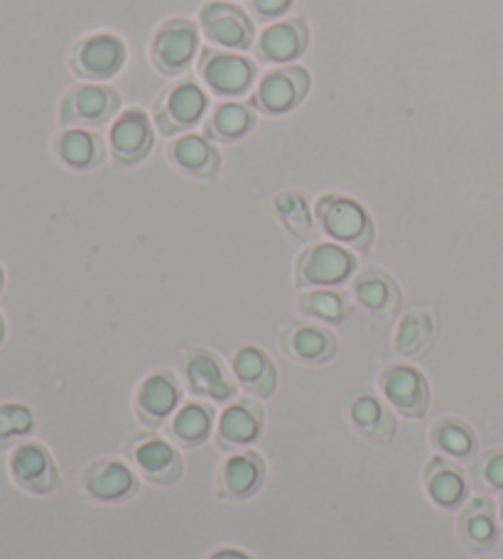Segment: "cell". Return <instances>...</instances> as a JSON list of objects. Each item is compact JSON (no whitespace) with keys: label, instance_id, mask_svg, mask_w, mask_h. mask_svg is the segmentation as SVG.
Masks as SVG:
<instances>
[{"label":"cell","instance_id":"6da1fadb","mask_svg":"<svg viewBox=\"0 0 503 559\" xmlns=\"http://www.w3.org/2000/svg\"><path fill=\"white\" fill-rule=\"evenodd\" d=\"M315 216L319 229L332 241L356 248L366 253L373 241V224L366 209L344 194H324L315 204Z\"/></svg>","mask_w":503,"mask_h":559},{"label":"cell","instance_id":"7a4b0ae2","mask_svg":"<svg viewBox=\"0 0 503 559\" xmlns=\"http://www.w3.org/2000/svg\"><path fill=\"white\" fill-rule=\"evenodd\" d=\"M128 459L138 469L140 479L150 481L153 486H172L185 474V461L177 452L175 444L155 434H138L126 447Z\"/></svg>","mask_w":503,"mask_h":559},{"label":"cell","instance_id":"3957f363","mask_svg":"<svg viewBox=\"0 0 503 559\" xmlns=\"http://www.w3.org/2000/svg\"><path fill=\"white\" fill-rule=\"evenodd\" d=\"M378 388L386 395L391 407H396L408 420H423L430 410V383L418 368L405 366V363H393L383 368L378 376Z\"/></svg>","mask_w":503,"mask_h":559},{"label":"cell","instance_id":"277c9868","mask_svg":"<svg viewBox=\"0 0 503 559\" xmlns=\"http://www.w3.org/2000/svg\"><path fill=\"white\" fill-rule=\"evenodd\" d=\"M356 260L337 243H315L297 258L295 280L300 287H332L351 278Z\"/></svg>","mask_w":503,"mask_h":559},{"label":"cell","instance_id":"5b68a950","mask_svg":"<svg viewBox=\"0 0 503 559\" xmlns=\"http://www.w3.org/2000/svg\"><path fill=\"white\" fill-rule=\"evenodd\" d=\"M140 488L138 474L118 459H96L81 474V493L96 503H126Z\"/></svg>","mask_w":503,"mask_h":559},{"label":"cell","instance_id":"8992f818","mask_svg":"<svg viewBox=\"0 0 503 559\" xmlns=\"http://www.w3.org/2000/svg\"><path fill=\"white\" fill-rule=\"evenodd\" d=\"M10 476L32 496H47L62 486L50 449L40 442H23L10 454Z\"/></svg>","mask_w":503,"mask_h":559},{"label":"cell","instance_id":"52a82bcc","mask_svg":"<svg viewBox=\"0 0 503 559\" xmlns=\"http://www.w3.org/2000/svg\"><path fill=\"white\" fill-rule=\"evenodd\" d=\"M207 108V96L192 79L170 86L155 106V126L162 135H182L197 126Z\"/></svg>","mask_w":503,"mask_h":559},{"label":"cell","instance_id":"ba28073f","mask_svg":"<svg viewBox=\"0 0 503 559\" xmlns=\"http://www.w3.org/2000/svg\"><path fill=\"white\" fill-rule=\"evenodd\" d=\"M185 383L189 393L197 395L199 400H209V403H229L236 395L234 376L226 371L219 356L212 351L197 349L185 358Z\"/></svg>","mask_w":503,"mask_h":559},{"label":"cell","instance_id":"9c48e42d","mask_svg":"<svg viewBox=\"0 0 503 559\" xmlns=\"http://www.w3.org/2000/svg\"><path fill=\"white\" fill-rule=\"evenodd\" d=\"M199 35L194 23H189L185 18L167 20L165 25L155 32L153 47V64L167 77H177L192 64L194 52H197Z\"/></svg>","mask_w":503,"mask_h":559},{"label":"cell","instance_id":"30bf717a","mask_svg":"<svg viewBox=\"0 0 503 559\" xmlns=\"http://www.w3.org/2000/svg\"><path fill=\"white\" fill-rule=\"evenodd\" d=\"M182 403V390L170 371H155L135 390V415L145 427H162L170 422Z\"/></svg>","mask_w":503,"mask_h":559},{"label":"cell","instance_id":"8fae6325","mask_svg":"<svg viewBox=\"0 0 503 559\" xmlns=\"http://www.w3.org/2000/svg\"><path fill=\"white\" fill-rule=\"evenodd\" d=\"M265 483V461L258 452L231 454L216 471V493L221 501H248Z\"/></svg>","mask_w":503,"mask_h":559},{"label":"cell","instance_id":"7c38bea8","mask_svg":"<svg viewBox=\"0 0 503 559\" xmlns=\"http://www.w3.org/2000/svg\"><path fill=\"white\" fill-rule=\"evenodd\" d=\"M263 427V407L256 400H236L221 412L216 422V447L221 452H239V449L251 447L263 434Z\"/></svg>","mask_w":503,"mask_h":559},{"label":"cell","instance_id":"4fadbf2b","mask_svg":"<svg viewBox=\"0 0 503 559\" xmlns=\"http://www.w3.org/2000/svg\"><path fill=\"white\" fill-rule=\"evenodd\" d=\"M310 91V77L302 67H285L278 72H270L261 81L258 91L253 94V106L263 113H288L297 106Z\"/></svg>","mask_w":503,"mask_h":559},{"label":"cell","instance_id":"5bb4252c","mask_svg":"<svg viewBox=\"0 0 503 559\" xmlns=\"http://www.w3.org/2000/svg\"><path fill=\"white\" fill-rule=\"evenodd\" d=\"M121 106V96L111 86H77L62 101V123L67 126H99Z\"/></svg>","mask_w":503,"mask_h":559},{"label":"cell","instance_id":"9a60e30c","mask_svg":"<svg viewBox=\"0 0 503 559\" xmlns=\"http://www.w3.org/2000/svg\"><path fill=\"white\" fill-rule=\"evenodd\" d=\"M199 74L219 96H241L251 89L256 67L248 59L207 50L199 59Z\"/></svg>","mask_w":503,"mask_h":559},{"label":"cell","instance_id":"2e32d148","mask_svg":"<svg viewBox=\"0 0 503 559\" xmlns=\"http://www.w3.org/2000/svg\"><path fill=\"white\" fill-rule=\"evenodd\" d=\"M126 62V47L113 35H94L74 47L72 69L84 79H108L121 72Z\"/></svg>","mask_w":503,"mask_h":559},{"label":"cell","instance_id":"e0dca14e","mask_svg":"<svg viewBox=\"0 0 503 559\" xmlns=\"http://www.w3.org/2000/svg\"><path fill=\"white\" fill-rule=\"evenodd\" d=\"M199 20L209 40L216 45L231 50H248L253 45V23L239 5L209 3L202 8Z\"/></svg>","mask_w":503,"mask_h":559},{"label":"cell","instance_id":"ac0fdd59","mask_svg":"<svg viewBox=\"0 0 503 559\" xmlns=\"http://www.w3.org/2000/svg\"><path fill=\"white\" fill-rule=\"evenodd\" d=\"M153 148V128L143 111H126L111 128V150L116 165L128 167L143 160Z\"/></svg>","mask_w":503,"mask_h":559},{"label":"cell","instance_id":"d6986e66","mask_svg":"<svg viewBox=\"0 0 503 559\" xmlns=\"http://www.w3.org/2000/svg\"><path fill=\"white\" fill-rule=\"evenodd\" d=\"M354 300L359 302L366 312L376 314L381 319H393L400 309V290L396 280L378 268H369L354 280Z\"/></svg>","mask_w":503,"mask_h":559},{"label":"cell","instance_id":"ffe728a7","mask_svg":"<svg viewBox=\"0 0 503 559\" xmlns=\"http://www.w3.org/2000/svg\"><path fill=\"white\" fill-rule=\"evenodd\" d=\"M234 376L253 398H270L278 388V371L270 356L258 346H241L234 354Z\"/></svg>","mask_w":503,"mask_h":559},{"label":"cell","instance_id":"44dd1931","mask_svg":"<svg viewBox=\"0 0 503 559\" xmlns=\"http://www.w3.org/2000/svg\"><path fill=\"white\" fill-rule=\"evenodd\" d=\"M283 351L300 363H327L337 354V336L322 327L295 324L283 331Z\"/></svg>","mask_w":503,"mask_h":559},{"label":"cell","instance_id":"7402d4cb","mask_svg":"<svg viewBox=\"0 0 503 559\" xmlns=\"http://www.w3.org/2000/svg\"><path fill=\"white\" fill-rule=\"evenodd\" d=\"M167 153H170L172 165L189 177L207 179V182H214L219 177L221 157L202 135H182L170 145Z\"/></svg>","mask_w":503,"mask_h":559},{"label":"cell","instance_id":"603a6c76","mask_svg":"<svg viewBox=\"0 0 503 559\" xmlns=\"http://www.w3.org/2000/svg\"><path fill=\"white\" fill-rule=\"evenodd\" d=\"M349 417L354 430L369 442L386 444L396 434V417L373 393H356L351 398Z\"/></svg>","mask_w":503,"mask_h":559},{"label":"cell","instance_id":"cb8c5ba5","mask_svg":"<svg viewBox=\"0 0 503 559\" xmlns=\"http://www.w3.org/2000/svg\"><path fill=\"white\" fill-rule=\"evenodd\" d=\"M310 30L302 18H290L283 23H275L263 32L258 42V54L265 62H290L307 50Z\"/></svg>","mask_w":503,"mask_h":559},{"label":"cell","instance_id":"d4e9b609","mask_svg":"<svg viewBox=\"0 0 503 559\" xmlns=\"http://www.w3.org/2000/svg\"><path fill=\"white\" fill-rule=\"evenodd\" d=\"M175 444L185 449L202 447L214 434V407L207 403H185L177 407L167 427Z\"/></svg>","mask_w":503,"mask_h":559},{"label":"cell","instance_id":"484cf974","mask_svg":"<svg viewBox=\"0 0 503 559\" xmlns=\"http://www.w3.org/2000/svg\"><path fill=\"white\" fill-rule=\"evenodd\" d=\"M425 488L432 503L445 510L459 508L467 501V481H464V474L442 457H435L427 464Z\"/></svg>","mask_w":503,"mask_h":559},{"label":"cell","instance_id":"4316f807","mask_svg":"<svg viewBox=\"0 0 503 559\" xmlns=\"http://www.w3.org/2000/svg\"><path fill=\"white\" fill-rule=\"evenodd\" d=\"M437 331H440V324H437V317L427 309H415V312L405 314L400 319L398 331H396V351L400 356H423L437 339Z\"/></svg>","mask_w":503,"mask_h":559},{"label":"cell","instance_id":"83f0119b","mask_svg":"<svg viewBox=\"0 0 503 559\" xmlns=\"http://www.w3.org/2000/svg\"><path fill=\"white\" fill-rule=\"evenodd\" d=\"M459 535H462L464 545L474 552L489 550L496 542V523L491 503L484 498L469 503L459 515Z\"/></svg>","mask_w":503,"mask_h":559},{"label":"cell","instance_id":"f1b7e54d","mask_svg":"<svg viewBox=\"0 0 503 559\" xmlns=\"http://www.w3.org/2000/svg\"><path fill=\"white\" fill-rule=\"evenodd\" d=\"M57 157L72 170H91L104 160V143L86 130H67L54 143Z\"/></svg>","mask_w":503,"mask_h":559},{"label":"cell","instance_id":"f546056e","mask_svg":"<svg viewBox=\"0 0 503 559\" xmlns=\"http://www.w3.org/2000/svg\"><path fill=\"white\" fill-rule=\"evenodd\" d=\"M430 442L435 444L437 452L454 461H467L477 452V434L454 417H445V420H437L432 425Z\"/></svg>","mask_w":503,"mask_h":559},{"label":"cell","instance_id":"4dcf8cb0","mask_svg":"<svg viewBox=\"0 0 503 559\" xmlns=\"http://www.w3.org/2000/svg\"><path fill=\"white\" fill-rule=\"evenodd\" d=\"M297 309H300V314H305V317L329 324L344 322L351 314L346 297L339 295V292L324 290V287H312L310 292H302L300 300H297Z\"/></svg>","mask_w":503,"mask_h":559},{"label":"cell","instance_id":"1f68e13d","mask_svg":"<svg viewBox=\"0 0 503 559\" xmlns=\"http://www.w3.org/2000/svg\"><path fill=\"white\" fill-rule=\"evenodd\" d=\"M256 123V116L248 111L241 103H224L214 111V116L209 118L204 133L212 140H239Z\"/></svg>","mask_w":503,"mask_h":559},{"label":"cell","instance_id":"d6a6232c","mask_svg":"<svg viewBox=\"0 0 503 559\" xmlns=\"http://www.w3.org/2000/svg\"><path fill=\"white\" fill-rule=\"evenodd\" d=\"M275 211H278L280 221L292 236L300 241H312L317 238V226L312 221V211L307 206L305 197L297 192H283L275 197Z\"/></svg>","mask_w":503,"mask_h":559},{"label":"cell","instance_id":"836d02e7","mask_svg":"<svg viewBox=\"0 0 503 559\" xmlns=\"http://www.w3.org/2000/svg\"><path fill=\"white\" fill-rule=\"evenodd\" d=\"M35 432V415L23 403L0 405V452Z\"/></svg>","mask_w":503,"mask_h":559},{"label":"cell","instance_id":"e575fe53","mask_svg":"<svg viewBox=\"0 0 503 559\" xmlns=\"http://www.w3.org/2000/svg\"><path fill=\"white\" fill-rule=\"evenodd\" d=\"M472 479L479 491H503V452L484 454L474 464Z\"/></svg>","mask_w":503,"mask_h":559},{"label":"cell","instance_id":"d590c367","mask_svg":"<svg viewBox=\"0 0 503 559\" xmlns=\"http://www.w3.org/2000/svg\"><path fill=\"white\" fill-rule=\"evenodd\" d=\"M290 3L292 0H251L253 13H256L258 18H275V15L285 13Z\"/></svg>","mask_w":503,"mask_h":559},{"label":"cell","instance_id":"8d00e7d4","mask_svg":"<svg viewBox=\"0 0 503 559\" xmlns=\"http://www.w3.org/2000/svg\"><path fill=\"white\" fill-rule=\"evenodd\" d=\"M209 559H251V557L241 550H216Z\"/></svg>","mask_w":503,"mask_h":559},{"label":"cell","instance_id":"74e56055","mask_svg":"<svg viewBox=\"0 0 503 559\" xmlns=\"http://www.w3.org/2000/svg\"><path fill=\"white\" fill-rule=\"evenodd\" d=\"M5 341V319H3V314H0V344Z\"/></svg>","mask_w":503,"mask_h":559},{"label":"cell","instance_id":"f35d334b","mask_svg":"<svg viewBox=\"0 0 503 559\" xmlns=\"http://www.w3.org/2000/svg\"><path fill=\"white\" fill-rule=\"evenodd\" d=\"M3 285H5V273L3 268H0V292H3Z\"/></svg>","mask_w":503,"mask_h":559},{"label":"cell","instance_id":"ab89813d","mask_svg":"<svg viewBox=\"0 0 503 559\" xmlns=\"http://www.w3.org/2000/svg\"><path fill=\"white\" fill-rule=\"evenodd\" d=\"M501 520H503V506H501Z\"/></svg>","mask_w":503,"mask_h":559}]
</instances>
